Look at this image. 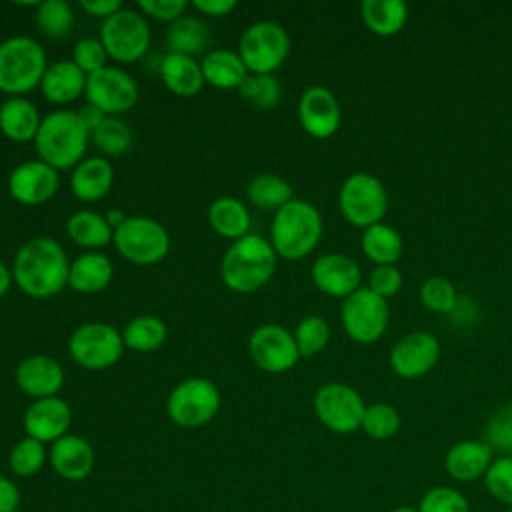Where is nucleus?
Segmentation results:
<instances>
[{
  "instance_id": "nucleus-30",
  "label": "nucleus",
  "mask_w": 512,
  "mask_h": 512,
  "mask_svg": "<svg viewBox=\"0 0 512 512\" xmlns=\"http://www.w3.org/2000/svg\"><path fill=\"white\" fill-rule=\"evenodd\" d=\"M360 14L374 34L394 36L406 26L408 4L404 0H364Z\"/></svg>"
},
{
  "instance_id": "nucleus-54",
  "label": "nucleus",
  "mask_w": 512,
  "mask_h": 512,
  "mask_svg": "<svg viewBox=\"0 0 512 512\" xmlns=\"http://www.w3.org/2000/svg\"><path fill=\"white\" fill-rule=\"evenodd\" d=\"M12 272L8 270V266L0 260V298L8 292V288H10V284H12Z\"/></svg>"
},
{
  "instance_id": "nucleus-31",
  "label": "nucleus",
  "mask_w": 512,
  "mask_h": 512,
  "mask_svg": "<svg viewBox=\"0 0 512 512\" xmlns=\"http://www.w3.org/2000/svg\"><path fill=\"white\" fill-rule=\"evenodd\" d=\"M404 242L396 228L390 224L378 222L374 226L364 228L362 234V252L372 260L376 266L396 264L402 256Z\"/></svg>"
},
{
  "instance_id": "nucleus-28",
  "label": "nucleus",
  "mask_w": 512,
  "mask_h": 512,
  "mask_svg": "<svg viewBox=\"0 0 512 512\" xmlns=\"http://www.w3.org/2000/svg\"><path fill=\"white\" fill-rule=\"evenodd\" d=\"M204 82L210 86L228 90V88H238L244 78L248 76V68L242 62L240 54L226 50V48H216L208 52L200 64Z\"/></svg>"
},
{
  "instance_id": "nucleus-53",
  "label": "nucleus",
  "mask_w": 512,
  "mask_h": 512,
  "mask_svg": "<svg viewBox=\"0 0 512 512\" xmlns=\"http://www.w3.org/2000/svg\"><path fill=\"white\" fill-rule=\"evenodd\" d=\"M78 118H80V122L84 124V128H86L88 132H94V130L102 124V120H104L106 116H104V112L98 110L96 106L84 104V106L78 110Z\"/></svg>"
},
{
  "instance_id": "nucleus-18",
  "label": "nucleus",
  "mask_w": 512,
  "mask_h": 512,
  "mask_svg": "<svg viewBox=\"0 0 512 512\" xmlns=\"http://www.w3.org/2000/svg\"><path fill=\"white\" fill-rule=\"evenodd\" d=\"M312 280L316 288L334 298H348L360 288V266L346 254H322L312 264Z\"/></svg>"
},
{
  "instance_id": "nucleus-26",
  "label": "nucleus",
  "mask_w": 512,
  "mask_h": 512,
  "mask_svg": "<svg viewBox=\"0 0 512 512\" xmlns=\"http://www.w3.org/2000/svg\"><path fill=\"white\" fill-rule=\"evenodd\" d=\"M40 122L42 120L36 106L22 96H12L4 100L0 106V130L10 140H16V142L34 140L40 128Z\"/></svg>"
},
{
  "instance_id": "nucleus-20",
  "label": "nucleus",
  "mask_w": 512,
  "mask_h": 512,
  "mask_svg": "<svg viewBox=\"0 0 512 512\" xmlns=\"http://www.w3.org/2000/svg\"><path fill=\"white\" fill-rule=\"evenodd\" d=\"M48 464L52 470L68 482L86 480L96 464L94 448L78 434H64L48 448Z\"/></svg>"
},
{
  "instance_id": "nucleus-55",
  "label": "nucleus",
  "mask_w": 512,
  "mask_h": 512,
  "mask_svg": "<svg viewBox=\"0 0 512 512\" xmlns=\"http://www.w3.org/2000/svg\"><path fill=\"white\" fill-rule=\"evenodd\" d=\"M106 220H108V224H110V226H116V228H118L126 218L122 216V212H118V210H110V212H108V216H106Z\"/></svg>"
},
{
  "instance_id": "nucleus-6",
  "label": "nucleus",
  "mask_w": 512,
  "mask_h": 512,
  "mask_svg": "<svg viewBox=\"0 0 512 512\" xmlns=\"http://www.w3.org/2000/svg\"><path fill=\"white\" fill-rule=\"evenodd\" d=\"M338 206L350 224L368 228L382 222L386 216L388 194L384 184L374 174L354 172L340 186Z\"/></svg>"
},
{
  "instance_id": "nucleus-45",
  "label": "nucleus",
  "mask_w": 512,
  "mask_h": 512,
  "mask_svg": "<svg viewBox=\"0 0 512 512\" xmlns=\"http://www.w3.org/2000/svg\"><path fill=\"white\" fill-rule=\"evenodd\" d=\"M418 512H470V506L458 488L434 486L422 494Z\"/></svg>"
},
{
  "instance_id": "nucleus-40",
  "label": "nucleus",
  "mask_w": 512,
  "mask_h": 512,
  "mask_svg": "<svg viewBox=\"0 0 512 512\" xmlns=\"http://www.w3.org/2000/svg\"><path fill=\"white\" fill-rule=\"evenodd\" d=\"M92 140L104 154H124L132 146V130L120 118L106 116L102 124L92 132Z\"/></svg>"
},
{
  "instance_id": "nucleus-47",
  "label": "nucleus",
  "mask_w": 512,
  "mask_h": 512,
  "mask_svg": "<svg viewBox=\"0 0 512 512\" xmlns=\"http://www.w3.org/2000/svg\"><path fill=\"white\" fill-rule=\"evenodd\" d=\"M106 50L96 38H82L72 48V62L86 74H94L106 66Z\"/></svg>"
},
{
  "instance_id": "nucleus-11",
  "label": "nucleus",
  "mask_w": 512,
  "mask_h": 512,
  "mask_svg": "<svg viewBox=\"0 0 512 512\" xmlns=\"http://www.w3.org/2000/svg\"><path fill=\"white\" fill-rule=\"evenodd\" d=\"M100 42L108 56L118 62H134L148 52L150 28L136 10L120 8L102 22Z\"/></svg>"
},
{
  "instance_id": "nucleus-33",
  "label": "nucleus",
  "mask_w": 512,
  "mask_h": 512,
  "mask_svg": "<svg viewBox=\"0 0 512 512\" xmlns=\"http://www.w3.org/2000/svg\"><path fill=\"white\" fill-rule=\"evenodd\" d=\"M208 222L210 226L224 238L238 240L248 234L250 228V214L246 206L230 196L218 198L208 208Z\"/></svg>"
},
{
  "instance_id": "nucleus-21",
  "label": "nucleus",
  "mask_w": 512,
  "mask_h": 512,
  "mask_svg": "<svg viewBox=\"0 0 512 512\" xmlns=\"http://www.w3.org/2000/svg\"><path fill=\"white\" fill-rule=\"evenodd\" d=\"M58 170L42 160H30L16 166L8 178V190L22 204H40L58 190Z\"/></svg>"
},
{
  "instance_id": "nucleus-36",
  "label": "nucleus",
  "mask_w": 512,
  "mask_h": 512,
  "mask_svg": "<svg viewBox=\"0 0 512 512\" xmlns=\"http://www.w3.org/2000/svg\"><path fill=\"white\" fill-rule=\"evenodd\" d=\"M246 194L262 210H280L292 200V186L278 174H258L250 180Z\"/></svg>"
},
{
  "instance_id": "nucleus-24",
  "label": "nucleus",
  "mask_w": 512,
  "mask_h": 512,
  "mask_svg": "<svg viewBox=\"0 0 512 512\" xmlns=\"http://www.w3.org/2000/svg\"><path fill=\"white\" fill-rule=\"evenodd\" d=\"M86 78L88 76L72 60H60L46 68L40 88L50 102L68 104L86 90Z\"/></svg>"
},
{
  "instance_id": "nucleus-14",
  "label": "nucleus",
  "mask_w": 512,
  "mask_h": 512,
  "mask_svg": "<svg viewBox=\"0 0 512 512\" xmlns=\"http://www.w3.org/2000/svg\"><path fill=\"white\" fill-rule=\"evenodd\" d=\"M86 100L104 114L128 112L138 100L136 80L114 66H104L102 70L86 78Z\"/></svg>"
},
{
  "instance_id": "nucleus-49",
  "label": "nucleus",
  "mask_w": 512,
  "mask_h": 512,
  "mask_svg": "<svg viewBox=\"0 0 512 512\" xmlns=\"http://www.w3.org/2000/svg\"><path fill=\"white\" fill-rule=\"evenodd\" d=\"M138 8L156 20H178L186 10V0H140Z\"/></svg>"
},
{
  "instance_id": "nucleus-58",
  "label": "nucleus",
  "mask_w": 512,
  "mask_h": 512,
  "mask_svg": "<svg viewBox=\"0 0 512 512\" xmlns=\"http://www.w3.org/2000/svg\"><path fill=\"white\" fill-rule=\"evenodd\" d=\"M14 512H20V510H14Z\"/></svg>"
},
{
  "instance_id": "nucleus-2",
  "label": "nucleus",
  "mask_w": 512,
  "mask_h": 512,
  "mask_svg": "<svg viewBox=\"0 0 512 512\" xmlns=\"http://www.w3.org/2000/svg\"><path fill=\"white\" fill-rule=\"evenodd\" d=\"M276 256L270 240L258 234H246L226 250L220 264L222 280L234 292H256L272 278Z\"/></svg>"
},
{
  "instance_id": "nucleus-57",
  "label": "nucleus",
  "mask_w": 512,
  "mask_h": 512,
  "mask_svg": "<svg viewBox=\"0 0 512 512\" xmlns=\"http://www.w3.org/2000/svg\"><path fill=\"white\" fill-rule=\"evenodd\" d=\"M504 512H512V508H506V510H504Z\"/></svg>"
},
{
  "instance_id": "nucleus-17",
  "label": "nucleus",
  "mask_w": 512,
  "mask_h": 512,
  "mask_svg": "<svg viewBox=\"0 0 512 512\" xmlns=\"http://www.w3.org/2000/svg\"><path fill=\"white\" fill-rule=\"evenodd\" d=\"M340 104L324 86H310L298 102V118L302 128L314 138H330L340 126Z\"/></svg>"
},
{
  "instance_id": "nucleus-46",
  "label": "nucleus",
  "mask_w": 512,
  "mask_h": 512,
  "mask_svg": "<svg viewBox=\"0 0 512 512\" xmlns=\"http://www.w3.org/2000/svg\"><path fill=\"white\" fill-rule=\"evenodd\" d=\"M484 486L494 500L512 508V456H498L492 460L484 474Z\"/></svg>"
},
{
  "instance_id": "nucleus-52",
  "label": "nucleus",
  "mask_w": 512,
  "mask_h": 512,
  "mask_svg": "<svg viewBox=\"0 0 512 512\" xmlns=\"http://www.w3.org/2000/svg\"><path fill=\"white\" fill-rule=\"evenodd\" d=\"M192 4L196 10L208 16H224L236 8L234 0H194Z\"/></svg>"
},
{
  "instance_id": "nucleus-8",
  "label": "nucleus",
  "mask_w": 512,
  "mask_h": 512,
  "mask_svg": "<svg viewBox=\"0 0 512 512\" xmlns=\"http://www.w3.org/2000/svg\"><path fill=\"white\" fill-rule=\"evenodd\" d=\"M220 410V392L208 378L182 380L166 400L170 420L182 428L208 424Z\"/></svg>"
},
{
  "instance_id": "nucleus-42",
  "label": "nucleus",
  "mask_w": 512,
  "mask_h": 512,
  "mask_svg": "<svg viewBox=\"0 0 512 512\" xmlns=\"http://www.w3.org/2000/svg\"><path fill=\"white\" fill-rule=\"evenodd\" d=\"M238 90L246 100L262 110L274 108L282 96V88L272 74H248Z\"/></svg>"
},
{
  "instance_id": "nucleus-29",
  "label": "nucleus",
  "mask_w": 512,
  "mask_h": 512,
  "mask_svg": "<svg viewBox=\"0 0 512 512\" xmlns=\"http://www.w3.org/2000/svg\"><path fill=\"white\" fill-rule=\"evenodd\" d=\"M112 262L100 252H86L70 264L68 284L82 294L104 290L112 280Z\"/></svg>"
},
{
  "instance_id": "nucleus-15",
  "label": "nucleus",
  "mask_w": 512,
  "mask_h": 512,
  "mask_svg": "<svg viewBox=\"0 0 512 512\" xmlns=\"http://www.w3.org/2000/svg\"><path fill=\"white\" fill-rule=\"evenodd\" d=\"M248 352L260 370L274 374L290 370L300 358L294 334L278 324L258 326L248 340Z\"/></svg>"
},
{
  "instance_id": "nucleus-22",
  "label": "nucleus",
  "mask_w": 512,
  "mask_h": 512,
  "mask_svg": "<svg viewBox=\"0 0 512 512\" xmlns=\"http://www.w3.org/2000/svg\"><path fill=\"white\" fill-rule=\"evenodd\" d=\"M16 384L22 392L34 396L36 400L56 396L64 384V370L54 358L34 354L18 364Z\"/></svg>"
},
{
  "instance_id": "nucleus-19",
  "label": "nucleus",
  "mask_w": 512,
  "mask_h": 512,
  "mask_svg": "<svg viewBox=\"0 0 512 512\" xmlns=\"http://www.w3.org/2000/svg\"><path fill=\"white\" fill-rule=\"evenodd\" d=\"M70 422H72V410L58 396L34 400L24 414L26 436L42 444H52L64 434H68Z\"/></svg>"
},
{
  "instance_id": "nucleus-39",
  "label": "nucleus",
  "mask_w": 512,
  "mask_h": 512,
  "mask_svg": "<svg viewBox=\"0 0 512 512\" xmlns=\"http://www.w3.org/2000/svg\"><path fill=\"white\" fill-rule=\"evenodd\" d=\"M400 412L386 402H374L366 406L362 418V430L374 440H388L400 430Z\"/></svg>"
},
{
  "instance_id": "nucleus-41",
  "label": "nucleus",
  "mask_w": 512,
  "mask_h": 512,
  "mask_svg": "<svg viewBox=\"0 0 512 512\" xmlns=\"http://www.w3.org/2000/svg\"><path fill=\"white\" fill-rule=\"evenodd\" d=\"M422 304L436 314H452L458 304V292L454 284L444 276H430L420 286Z\"/></svg>"
},
{
  "instance_id": "nucleus-10",
  "label": "nucleus",
  "mask_w": 512,
  "mask_h": 512,
  "mask_svg": "<svg viewBox=\"0 0 512 512\" xmlns=\"http://www.w3.org/2000/svg\"><path fill=\"white\" fill-rule=\"evenodd\" d=\"M344 332L360 344H372L388 328L390 308L386 300L374 294L368 286H360L348 298H344L340 310Z\"/></svg>"
},
{
  "instance_id": "nucleus-3",
  "label": "nucleus",
  "mask_w": 512,
  "mask_h": 512,
  "mask_svg": "<svg viewBox=\"0 0 512 512\" xmlns=\"http://www.w3.org/2000/svg\"><path fill=\"white\" fill-rule=\"evenodd\" d=\"M322 236V216L306 200L292 198L276 210L270 226V244L278 256L300 260L308 256Z\"/></svg>"
},
{
  "instance_id": "nucleus-50",
  "label": "nucleus",
  "mask_w": 512,
  "mask_h": 512,
  "mask_svg": "<svg viewBox=\"0 0 512 512\" xmlns=\"http://www.w3.org/2000/svg\"><path fill=\"white\" fill-rule=\"evenodd\" d=\"M20 488L18 484L0 474V512H14L20 506Z\"/></svg>"
},
{
  "instance_id": "nucleus-32",
  "label": "nucleus",
  "mask_w": 512,
  "mask_h": 512,
  "mask_svg": "<svg viewBox=\"0 0 512 512\" xmlns=\"http://www.w3.org/2000/svg\"><path fill=\"white\" fill-rule=\"evenodd\" d=\"M208 42V26L194 16H182L174 20L166 32V46L170 54H184L194 58L196 54L204 52Z\"/></svg>"
},
{
  "instance_id": "nucleus-38",
  "label": "nucleus",
  "mask_w": 512,
  "mask_h": 512,
  "mask_svg": "<svg viewBox=\"0 0 512 512\" xmlns=\"http://www.w3.org/2000/svg\"><path fill=\"white\" fill-rule=\"evenodd\" d=\"M36 24L50 38L66 36L74 24V12L66 0H44L36 10Z\"/></svg>"
},
{
  "instance_id": "nucleus-27",
  "label": "nucleus",
  "mask_w": 512,
  "mask_h": 512,
  "mask_svg": "<svg viewBox=\"0 0 512 512\" xmlns=\"http://www.w3.org/2000/svg\"><path fill=\"white\" fill-rule=\"evenodd\" d=\"M160 76L168 90L178 96H194L204 86L200 64L184 54H166L160 62Z\"/></svg>"
},
{
  "instance_id": "nucleus-51",
  "label": "nucleus",
  "mask_w": 512,
  "mask_h": 512,
  "mask_svg": "<svg viewBox=\"0 0 512 512\" xmlns=\"http://www.w3.org/2000/svg\"><path fill=\"white\" fill-rule=\"evenodd\" d=\"M80 6H82L88 14H92V16H102L104 20L122 8L118 0H82Z\"/></svg>"
},
{
  "instance_id": "nucleus-34",
  "label": "nucleus",
  "mask_w": 512,
  "mask_h": 512,
  "mask_svg": "<svg viewBox=\"0 0 512 512\" xmlns=\"http://www.w3.org/2000/svg\"><path fill=\"white\" fill-rule=\"evenodd\" d=\"M66 232L78 246L84 248H100L114 238V230L106 216H100L92 210H80L72 214L66 222Z\"/></svg>"
},
{
  "instance_id": "nucleus-4",
  "label": "nucleus",
  "mask_w": 512,
  "mask_h": 512,
  "mask_svg": "<svg viewBox=\"0 0 512 512\" xmlns=\"http://www.w3.org/2000/svg\"><path fill=\"white\" fill-rule=\"evenodd\" d=\"M88 142V130L78 118V112L56 110L42 118L34 144L42 162L56 170L72 168L82 162Z\"/></svg>"
},
{
  "instance_id": "nucleus-16",
  "label": "nucleus",
  "mask_w": 512,
  "mask_h": 512,
  "mask_svg": "<svg viewBox=\"0 0 512 512\" xmlns=\"http://www.w3.org/2000/svg\"><path fill=\"white\" fill-rule=\"evenodd\" d=\"M440 358V342L424 330L404 334L390 350V368L406 380L428 374Z\"/></svg>"
},
{
  "instance_id": "nucleus-5",
  "label": "nucleus",
  "mask_w": 512,
  "mask_h": 512,
  "mask_svg": "<svg viewBox=\"0 0 512 512\" xmlns=\"http://www.w3.org/2000/svg\"><path fill=\"white\" fill-rule=\"evenodd\" d=\"M46 54L34 38L12 36L0 44V90L24 94L42 82Z\"/></svg>"
},
{
  "instance_id": "nucleus-43",
  "label": "nucleus",
  "mask_w": 512,
  "mask_h": 512,
  "mask_svg": "<svg viewBox=\"0 0 512 512\" xmlns=\"http://www.w3.org/2000/svg\"><path fill=\"white\" fill-rule=\"evenodd\" d=\"M328 338H330V326L318 314L304 316L298 322L296 332H294V340H296L300 356H314V354H318L328 344Z\"/></svg>"
},
{
  "instance_id": "nucleus-13",
  "label": "nucleus",
  "mask_w": 512,
  "mask_h": 512,
  "mask_svg": "<svg viewBox=\"0 0 512 512\" xmlns=\"http://www.w3.org/2000/svg\"><path fill=\"white\" fill-rule=\"evenodd\" d=\"M314 412L328 430L350 434L362 426L366 404L352 386L328 382L314 396Z\"/></svg>"
},
{
  "instance_id": "nucleus-1",
  "label": "nucleus",
  "mask_w": 512,
  "mask_h": 512,
  "mask_svg": "<svg viewBox=\"0 0 512 512\" xmlns=\"http://www.w3.org/2000/svg\"><path fill=\"white\" fill-rule=\"evenodd\" d=\"M70 262L64 248L48 238L28 240L14 258L12 276L18 288L32 298H50L68 284Z\"/></svg>"
},
{
  "instance_id": "nucleus-35",
  "label": "nucleus",
  "mask_w": 512,
  "mask_h": 512,
  "mask_svg": "<svg viewBox=\"0 0 512 512\" xmlns=\"http://www.w3.org/2000/svg\"><path fill=\"white\" fill-rule=\"evenodd\" d=\"M124 346L136 352H152L166 340V324L152 314L132 318L122 332Z\"/></svg>"
},
{
  "instance_id": "nucleus-37",
  "label": "nucleus",
  "mask_w": 512,
  "mask_h": 512,
  "mask_svg": "<svg viewBox=\"0 0 512 512\" xmlns=\"http://www.w3.org/2000/svg\"><path fill=\"white\" fill-rule=\"evenodd\" d=\"M48 462V448L46 444L26 436L18 440L8 454V466L14 476L18 478H32L36 476L44 464Z\"/></svg>"
},
{
  "instance_id": "nucleus-56",
  "label": "nucleus",
  "mask_w": 512,
  "mask_h": 512,
  "mask_svg": "<svg viewBox=\"0 0 512 512\" xmlns=\"http://www.w3.org/2000/svg\"><path fill=\"white\" fill-rule=\"evenodd\" d=\"M392 512H418V508H412V506H398V508H394Z\"/></svg>"
},
{
  "instance_id": "nucleus-7",
  "label": "nucleus",
  "mask_w": 512,
  "mask_h": 512,
  "mask_svg": "<svg viewBox=\"0 0 512 512\" xmlns=\"http://www.w3.org/2000/svg\"><path fill=\"white\" fill-rule=\"evenodd\" d=\"M288 52V32L270 20H260L248 26L238 44V54L252 74H272L282 66Z\"/></svg>"
},
{
  "instance_id": "nucleus-9",
  "label": "nucleus",
  "mask_w": 512,
  "mask_h": 512,
  "mask_svg": "<svg viewBox=\"0 0 512 512\" xmlns=\"http://www.w3.org/2000/svg\"><path fill=\"white\" fill-rule=\"evenodd\" d=\"M120 256L134 264H156L170 250V236L166 228L146 216L126 218L112 238Z\"/></svg>"
},
{
  "instance_id": "nucleus-23",
  "label": "nucleus",
  "mask_w": 512,
  "mask_h": 512,
  "mask_svg": "<svg viewBox=\"0 0 512 512\" xmlns=\"http://www.w3.org/2000/svg\"><path fill=\"white\" fill-rule=\"evenodd\" d=\"M492 460L494 452L484 440H460L448 448L444 468L454 480L472 482L484 478Z\"/></svg>"
},
{
  "instance_id": "nucleus-25",
  "label": "nucleus",
  "mask_w": 512,
  "mask_h": 512,
  "mask_svg": "<svg viewBox=\"0 0 512 512\" xmlns=\"http://www.w3.org/2000/svg\"><path fill=\"white\" fill-rule=\"evenodd\" d=\"M112 166L108 160L94 156V158H86L82 160L70 178V186L72 192L84 200V202H96L100 198H104L112 186Z\"/></svg>"
},
{
  "instance_id": "nucleus-48",
  "label": "nucleus",
  "mask_w": 512,
  "mask_h": 512,
  "mask_svg": "<svg viewBox=\"0 0 512 512\" xmlns=\"http://www.w3.org/2000/svg\"><path fill=\"white\" fill-rule=\"evenodd\" d=\"M368 288L382 296L384 300L398 294V290L402 288V274L400 270L394 266V264H384V266H376L372 272H370V278H368Z\"/></svg>"
},
{
  "instance_id": "nucleus-44",
  "label": "nucleus",
  "mask_w": 512,
  "mask_h": 512,
  "mask_svg": "<svg viewBox=\"0 0 512 512\" xmlns=\"http://www.w3.org/2000/svg\"><path fill=\"white\" fill-rule=\"evenodd\" d=\"M492 452L500 456H512V404L500 406L484 426L482 438Z\"/></svg>"
},
{
  "instance_id": "nucleus-12",
  "label": "nucleus",
  "mask_w": 512,
  "mask_h": 512,
  "mask_svg": "<svg viewBox=\"0 0 512 512\" xmlns=\"http://www.w3.org/2000/svg\"><path fill=\"white\" fill-rule=\"evenodd\" d=\"M124 340L120 332L104 322H88L78 326L70 340L68 352L76 364L88 370H104L122 356Z\"/></svg>"
}]
</instances>
